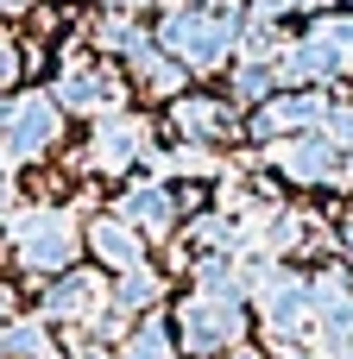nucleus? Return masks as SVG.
<instances>
[{
    "label": "nucleus",
    "instance_id": "f257e3e1",
    "mask_svg": "<svg viewBox=\"0 0 353 359\" xmlns=\"http://www.w3.org/2000/svg\"><path fill=\"white\" fill-rule=\"evenodd\" d=\"M0 139H6V158H38L44 145H57V101L51 95L6 101L0 107Z\"/></svg>",
    "mask_w": 353,
    "mask_h": 359
},
{
    "label": "nucleus",
    "instance_id": "f03ea898",
    "mask_svg": "<svg viewBox=\"0 0 353 359\" xmlns=\"http://www.w3.org/2000/svg\"><path fill=\"white\" fill-rule=\"evenodd\" d=\"M13 240H19V259H25L32 271L69 265V252H76V233H69V221H63V215H51V208H32V215H19V221H13Z\"/></svg>",
    "mask_w": 353,
    "mask_h": 359
},
{
    "label": "nucleus",
    "instance_id": "7ed1b4c3",
    "mask_svg": "<svg viewBox=\"0 0 353 359\" xmlns=\"http://www.w3.org/2000/svg\"><path fill=\"white\" fill-rule=\"evenodd\" d=\"M227 38H234V25H215L208 13H177V19H164V44H171L183 63H196V69H215V63L227 57Z\"/></svg>",
    "mask_w": 353,
    "mask_h": 359
},
{
    "label": "nucleus",
    "instance_id": "20e7f679",
    "mask_svg": "<svg viewBox=\"0 0 353 359\" xmlns=\"http://www.w3.org/2000/svg\"><path fill=\"white\" fill-rule=\"evenodd\" d=\"M234 334H240L234 297H189V303H183V341H189L196 353H208V347H221V341H234Z\"/></svg>",
    "mask_w": 353,
    "mask_h": 359
},
{
    "label": "nucleus",
    "instance_id": "39448f33",
    "mask_svg": "<svg viewBox=\"0 0 353 359\" xmlns=\"http://www.w3.org/2000/svg\"><path fill=\"white\" fill-rule=\"evenodd\" d=\"M322 101L316 95H284V101H272V107H259V120H253V133L259 139H272V133H316L322 126Z\"/></svg>",
    "mask_w": 353,
    "mask_h": 359
},
{
    "label": "nucleus",
    "instance_id": "423d86ee",
    "mask_svg": "<svg viewBox=\"0 0 353 359\" xmlns=\"http://www.w3.org/2000/svg\"><path fill=\"white\" fill-rule=\"evenodd\" d=\"M57 101H63V107H88V114H95V107H107V101H114V76H107V69H82V63H76V69H63Z\"/></svg>",
    "mask_w": 353,
    "mask_h": 359
},
{
    "label": "nucleus",
    "instance_id": "0eeeda50",
    "mask_svg": "<svg viewBox=\"0 0 353 359\" xmlns=\"http://www.w3.org/2000/svg\"><path fill=\"white\" fill-rule=\"evenodd\" d=\"M139 145H145V126H139V120H114V126L95 133V164H101V170H120Z\"/></svg>",
    "mask_w": 353,
    "mask_h": 359
},
{
    "label": "nucleus",
    "instance_id": "6e6552de",
    "mask_svg": "<svg viewBox=\"0 0 353 359\" xmlns=\"http://www.w3.org/2000/svg\"><path fill=\"white\" fill-rule=\"evenodd\" d=\"M95 252L107 259V265H120V271H139V233L126 227V221H95Z\"/></svg>",
    "mask_w": 353,
    "mask_h": 359
},
{
    "label": "nucleus",
    "instance_id": "1a4fd4ad",
    "mask_svg": "<svg viewBox=\"0 0 353 359\" xmlns=\"http://www.w3.org/2000/svg\"><path fill=\"white\" fill-rule=\"evenodd\" d=\"M177 126L189 139H215V133H227V107L221 101H177Z\"/></svg>",
    "mask_w": 353,
    "mask_h": 359
},
{
    "label": "nucleus",
    "instance_id": "9d476101",
    "mask_svg": "<svg viewBox=\"0 0 353 359\" xmlns=\"http://www.w3.org/2000/svg\"><path fill=\"white\" fill-rule=\"evenodd\" d=\"M126 221L164 233V227H171V196H164V189H133V196H126Z\"/></svg>",
    "mask_w": 353,
    "mask_h": 359
},
{
    "label": "nucleus",
    "instance_id": "9b49d317",
    "mask_svg": "<svg viewBox=\"0 0 353 359\" xmlns=\"http://www.w3.org/2000/svg\"><path fill=\"white\" fill-rule=\"evenodd\" d=\"M101 297V284L82 271V278H63L57 290H51V316H88V303Z\"/></svg>",
    "mask_w": 353,
    "mask_h": 359
},
{
    "label": "nucleus",
    "instance_id": "f8f14e48",
    "mask_svg": "<svg viewBox=\"0 0 353 359\" xmlns=\"http://www.w3.org/2000/svg\"><path fill=\"white\" fill-rule=\"evenodd\" d=\"M133 57H139V82H145L152 95H171V88H177V63H171V57H152V44H139Z\"/></svg>",
    "mask_w": 353,
    "mask_h": 359
},
{
    "label": "nucleus",
    "instance_id": "ddd939ff",
    "mask_svg": "<svg viewBox=\"0 0 353 359\" xmlns=\"http://www.w3.org/2000/svg\"><path fill=\"white\" fill-rule=\"evenodd\" d=\"M0 353H6V359H32V353H44V328H38V322H13V328L0 334Z\"/></svg>",
    "mask_w": 353,
    "mask_h": 359
},
{
    "label": "nucleus",
    "instance_id": "4468645a",
    "mask_svg": "<svg viewBox=\"0 0 353 359\" xmlns=\"http://www.w3.org/2000/svg\"><path fill=\"white\" fill-rule=\"evenodd\" d=\"M126 359H171V334L145 322V328L133 334V347H126Z\"/></svg>",
    "mask_w": 353,
    "mask_h": 359
},
{
    "label": "nucleus",
    "instance_id": "2eb2a0df",
    "mask_svg": "<svg viewBox=\"0 0 353 359\" xmlns=\"http://www.w3.org/2000/svg\"><path fill=\"white\" fill-rule=\"evenodd\" d=\"M272 82H278V76H272L265 63H246V69L234 76V88H240L246 101H265V95H272Z\"/></svg>",
    "mask_w": 353,
    "mask_h": 359
},
{
    "label": "nucleus",
    "instance_id": "dca6fc26",
    "mask_svg": "<svg viewBox=\"0 0 353 359\" xmlns=\"http://www.w3.org/2000/svg\"><path fill=\"white\" fill-rule=\"evenodd\" d=\"M120 303H126V309H139V303H158V278H145V271H126V284H120Z\"/></svg>",
    "mask_w": 353,
    "mask_h": 359
},
{
    "label": "nucleus",
    "instance_id": "f3484780",
    "mask_svg": "<svg viewBox=\"0 0 353 359\" xmlns=\"http://www.w3.org/2000/svg\"><path fill=\"white\" fill-rule=\"evenodd\" d=\"M13 76H19V50L0 38V82H13Z\"/></svg>",
    "mask_w": 353,
    "mask_h": 359
},
{
    "label": "nucleus",
    "instance_id": "a211bd4d",
    "mask_svg": "<svg viewBox=\"0 0 353 359\" xmlns=\"http://www.w3.org/2000/svg\"><path fill=\"white\" fill-rule=\"evenodd\" d=\"M6 316H13V297H6V290H0V322H6Z\"/></svg>",
    "mask_w": 353,
    "mask_h": 359
},
{
    "label": "nucleus",
    "instance_id": "6ab92c4d",
    "mask_svg": "<svg viewBox=\"0 0 353 359\" xmlns=\"http://www.w3.org/2000/svg\"><path fill=\"white\" fill-rule=\"evenodd\" d=\"M234 359H259V353H253V347H240V353H234Z\"/></svg>",
    "mask_w": 353,
    "mask_h": 359
},
{
    "label": "nucleus",
    "instance_id": "aec40b11",
    "mask_svg": "<svg viewBox=\"0 0 353 359\" xmlns=\"http://www.w3.org/2000/svg\"><path fill=\"white\" fill-rule=\"evenodd\" d=\"M82 359H107V353H95V347H88V353H82Z\"/></svg>",
    "mask_w": 353,
    "mask_h": 359
},
{
    "label": "nucleus",
    "instance_id": "412c9836",
    "mask_svg": "<svg viewBox=\"0 0 353 359\" xmlns=\"http://www.w3.org/2000/svg\"><path fill=\"white\" fill-rule=\"evenodd\" d=\"M0 6H25V0H0Z\"/></svg>",
    "mask_w": 353,
    "mask_h": 359
},
{
    "label": "nucleus",
    "instance_id": "4be33fe9",
    "mask_svg": "<svg viewBox=\"0 0 353 359\" xmlns=\"http://www.w3.org/2000/svg\"><path fill=\"white\" fill-rule=\"evenodd\" d=\"M126 6H139V0H126Z\"/></svg>",
    "mask_w": 353,
    "mask_h": 359
}]
</instances>
